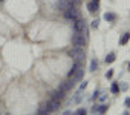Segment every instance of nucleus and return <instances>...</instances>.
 <instances>
[{
	"instance_id": "17",
	"label": "nucleus",
	"mask_w": 130,
	"mask_h": 115,
	"mask_svg": "<svg viewBox=\"0 0 130 115\" xmlns=\"http://www.w3.org/2000/svg\"><path fill=\"white\" fill-rule=\"evenodd\" d=\"M74 115H87V110L84 107H80L77 112H74Z\"/></svg>"
},
{
	"instance_id": "2",
	"label": "nucleus",
	"mask_w": 130,
	"mask_h": 115,
	"mask_svg": "<svg viewBox=\"0 0 130 115\" xmlns=\"http://www.w3.org/2000/svg\"><path fill=\"white\" fill-rule=\"evenodd\" d=\"M63 12H64V17H66L68 20H77V19H80L78 8H77V6H74V5H71L66 11H63Z\"/></svg>"
},
{
	"instance_id": "13",
	"label": "nucleus",
	"mask_w": 130,
	"mask_h": 115,
	"mask_svg": "<svg viewBox=\"0 0 130 115\" xmlns=\"http://www.w3.org/2000/svg\"><path fill=\"white\" fill-rule=\"evenodd\" d=\"M96 68H98V60H96V59H93V60L90 62V69H89V71H90V72H95V71H96Z\"/></svg>"
},
{
	"instance_id": "28",
	"label": "nucleus",
	"mask_w": 130,
	"mask_h": 115,
	"mask_svg": "<svg viewBox=\"0 0 130 115\" xmlns=\"http://www.w3.org/2000/svg\"><path fill=\"white\" fill-rule=\"evenodd\" d=\"M128 66H130V63H128Z\"/></svg>"
},
{
	"instance_id": "27",
	"label": "nucleus",
	"mask_w": 130,
	"mask_h": 115,
	"mask_svg": "<svg viewBox=\"0 0 130 115\" xmlns=\"http://www.w3.org/2000/svg\"><path fill=\"white\" fill-rule=\"evenodd\" d=\"M122 115H130V113H128V112L125 110V112H122Z\"/></svg>"
},
{
	"instance_id": "9",
	"label": "nucleus",
	"mask_w": 130,
	"mask_h": 115,
	"mask_svg": "<svg viewBox=\"0 0 130 115\" xmlns=\"http://www.w3.org/2000/svg\"><path fill=\"white\" fill-rule=\"evenodd\" d=\"M64 94H66V92H63V91H60V89H58V91L52 92V98H54V100H60V101H61V100L64 98Z\"/></svg>"
},
{
	"instance_id": "18",
	"label": "nucleus",
	"mask_w": 130,
	"mask_h": 115,
	"mask_svg": "<svg viewBox=\"0 0 130 115\" xmlns=\"http://www.w3.org/2000/svg\"><path fill=\"white\" fill-rule=\"evenodd\" d=\"M49 113H51V112H49V110H47V109H46L44 106H43V107H41V109L38 110V115H49Z\"/></svg>"
},
{
	"instance_id": "22",
	"label": "nucleus",
	"mask_w": 130,
	"mask_h": 115,
	"mask_svg": "<svg viewBox=\"0 0 130 115\" xmlns=\"http://www.w3.org/2000/svg\"><path fill=\"white\" fill-rule=\"evenodd\" d=\"M98 26H100V20H93V22H92V28H93V29H96Z\"/></svg>"
},
{
	"instance_id": "5",
	"label": "nucleus",
	"mask_w": 130,
	"mask_h": 115,
	"mask_svg": "<svg viewBox=\"0 0 130 115\" xmlns=\"http://www.w3.org/2000/svg\"><path fill=\"white\" fill-rule=\"evenodd\" d=\"M74 29H75V32H78V34H84V32H86V22L81 20V19H77L75 23H74Z\"/></svg>"
},
{
	"instance_id": "7",
	"label": "nucleus",
	"mask_w": 130,
	"mask_h": 115,
	"mask_svg": "<svg viewBox=\"0 0 130 115\" xmlns=\"http://www.w3.org/2000/svg\"><path fill=\"white\" fill-rule=\"evenodd\" d=\"M74 84H75V83H74V81H72V78H71V80H68V81H63V83L60 84V88H58V89H60V91H63V92H68L69 89H72V86H74Z\"/></svg>"
},
{
	"instance_id": "12",
	"label": "nucleus",
	"mask_w": 130,
	"mask_h": 115,
	"mask_svg": "<svg viewBox=\"0 0 130 115\" xmlns=\"http://www.w3.org/2000/svg\"><path fill=\"white\" fill-rule=\"evenodd\" d=\"M128 40H130V32H125V34L122 35V38L119 40V45H127Z\"/></svg>"
},
{
	"instance_id": "21",
	"label": "nucleus",
	"mask_w": 130,
	"mask_h": 115,
	"mask_svg": "<svg viewBox=\"0 0 130 115\" xmlns=\"http://www.w3.org/2000/svg\"><path fill=\"white\" fill-rule=\"evenodd\" d=\"M112 77H113V69H109L106 72V78H112Z\"/></svg>"
},
{
	"instance_id": "4",
	"label": "nucleus",
	"mask_w": 130,
	"mask_h": 115,
	"mask_svg": "<svg viewBox=\"0 0 130 115\" xmlns=\"http://www.w3.org/2000/svg\"><path fill=\"white\" fill-rule=\"evenodd\" d=\"M60 104H61V101H60V100H54V98H51L49 101H46L44 107H46L49 112H55V110H58V109H60Z\"/></svg>"
},
{
	"instance_id": "10",
	"label": "nucleus",
	"mask_w": 130,
	"mask_h": 115,
	"mask_svg": "<svg viewBox=\"0 0 130 115\" xmlns=\"http://www.w3.org/2000/svg\"><path fill=\"white\" fill-rule=\"evenodd\" d=\"M116 19V14H113V12H106L104 14V20L106 22H113Z\"/></svg>"
},
{
	"instance_id": "25",
	"label": "nucleus",
	"mask_w": 130,
	"mask_h": 115,
	"mask_svg": "<svg viewBox=\"0 0 130 115\" xmlns=\"http://www.w3.org/2000/svg\"><path fill=\"white\" fill-rule=\"evenodd\" d=\"M61 115H74V113H72V110H64Z\"/></svg>"
},
{
	"instance_id": "1",
	"label": "nucleus",
	"mask_w": 130,
	"mask_h": 115,
	"mask_svg": "<svg viewBox=\"0 0 130 115\" xmlns=\"http://www.w3.org/2000/svg\"><path fill=\"white\" fill-rule=\"evenodd\" d=\"M69 55L72 57V59H74L75 62H81V60L84 59V57H86L83 46H74V48L69 51Z\"/></svg>"
},
{
	"instance_id": "14",
	"label": "nucleus",
	"mask_w": 130,
	"mask_h": 115,
	"mask_svg": "<svg viewBox=\"0 0 130 115\" xmlns=\"http://www.w3.org/2000/svg\"><path fill=\"white\" fill-rule=\"evenodd\" d=\"M115 60H116V57H115V54H113V52H110V54L106 57V63H113Z\"/></svg>"
},
{
	"instance_id": "11",
	"label": "nucleus",
	"mask_w": 130,
	"mask_h": 115,
	"mask_svg": "<svg viewBox=\"0 0 130 115\" xmlns=\"http://www.w3.org/2000/svg\"><path fill=\"white\" fill-rule=\"evenodd\" d=\"M87 9H89V12H95L96 9H98V5L96 3H93V2H90V3H87Z\"/></svg>"
},
{
	"instance_id": "23",
	"label": "nucleus",
	"mask_w": 130,
	"mask_h": 115,
	"mask_svg": "<svg viewBox=\"0 0 130 115\" xmlns=\"http://www.w3.org/2000/svg\"><path fill=\"white\" fill-rule=\"evenodd\" d=\"M98 97H100V92H98V91H95V92H93V95H92V100H95V98H98Z\"/></svg>"
},
{
	"instance_id": "24",
	"label": "nucleus",
	"mask_w": 130,
	"mask_h": 115,
	"mask_svg": "<svg viewBox=\"0 0 130 115\" xmlns=\"http://www.w3.org/2000/svg\"><path fill=\"white\" fill-rule=\"evenodd\" d=\"M124 104H125V106H127V107H130V97H128V98H125V100H124Z\"/></svg>"
},
{
	"instance_id": "20",
	"label": "nucleus",
	"mask_w": 130,
	"mask_h": 115,
	"mask_svg": "<svg viewBox=\"0 0 130 115\" xmlns=\"http://www.w3.org/2000/svg\"><path fill=\"white\" fill-rule=\"evenodd\" d=\"M128 89V84L127 83H121V86H119V91H122V92H125Z\"/></svg>"
},
{
	"instance_id": "3",
	"label": "nucleus",
	"mask_w": 130,
	"mask_h": 115,
	"mask_svg": "<svg viewBox=\"0 0 130 115\" xmlns=\"http://www.w3.org/2000/svg\"><path fill=\"white\" fill-rule=\"evenodd\" d=\"M72 45H74V46H84V45H86V37H84V34L75 32V34L72 35Z\"/></svg>"
},
{
	"instance_id": "16",
	"label": "nucleus",
	"mask_w": 130,
	"mask_h": 115,
	"mask_svg": "<svg viewBox=\"0 0 130 115\" xmlns=\"http://www.w3.org/2000/svg\"><path fill=\"white\" fill-rule=\"evenodd\" d=\"M110 92H112V94H119V86H118L116 83H113L112 88H110Z\"/></svg>"
},
{
	"instance_id": "19",
	"label": "nucleus",
	"mask_w": 130,
	"mask_h": 115,
	"mask_svg": "<svg viewBox=\"0 0 130 115\" xmlns=\"http://www.w3.org/2000/svg\"><path fill=\"white\" fill-rule=\"evenodd\" d=\"M86 88H87V81H83V83L80 84V88H78V91H80V92H83V91H84Z\"/></svg>"
},
{
	"instance_id": "6",
	"label": "nucleus",
	"mask_w": 130,
	"mask_h": 115,
	"mask_svg": "<svg viewBox=\"0 0 130 115\" xmlns=\"http://www.w3.org/2000/svg\"><path fill=\"white\" fill-rule=\"evenodd\" d=\"M83 75H84V69H81V66H80V68L74 72V75H72L71 78H72V81H74V83H78V81H81Z\"/></svg>"
},
{
	"instance_id": "8",
	"label": "nucleus",
	"mask_w": 130,
	"mask_h": 115,
	"mask_svg": "<svg viewBox=\"0 0 130 115\" xmlns=\"http://www.w3.org/2000/svg\"><path fill=\"white\" fill-rule=\"evenodd\" d=\"M107 109H109V104H100V106H93V107H92V112H96V113H104Z\"/></svg>"
},
{
	"instance_id": "26",
	"label": "nucleus",
	"mask_w": 130,
	"mask_h": 115,
	"mask_svg": "<svg viewBox=\"0 0 130 115\" xmlns=\"http://www.w3.org/2000/svg\"><path fill=\"white\" fill-rule=\"evenodd\" d=\"M92 2H93V3H96V5H98V3H100V0H92Z\"/></svg>"
},
{
	"instance_id": "15",
	"label": "nucleus",
	"mask_w": 130,
	"mask_h": 115,
	"mask_svg": "<svg viewBox=\"0 0 130 115\" xmlns=\"http://www.w3.org/2000/svg\"><path fill=\"white\" fill-rule=\"evenodd\" d=\"M78 68H80V62H75V65L72 66V69H71V71H69V74H68V75H69V78H71V77L74 75V72H75V71H77Z\"/></svg>"
}]
</instances>
